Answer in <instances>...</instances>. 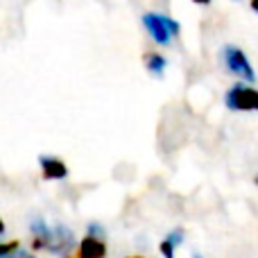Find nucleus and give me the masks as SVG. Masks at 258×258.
<instances>
[{"label":"nucleus","instance_id":"1","mask_svg":"<svg viewBox=\"0 0 258 258\" xmlns=\"http://www.w3.org/2000/svg\"><path fill=\"white\" fill-rule=\"evenodd\" d=\"M143 25L150 32L152 41L159 45H168L172 41V36H179V30H181V25L177 21H172L170 16H165V14H145Z\"/></svg>","mask_w":258,"mask_h":258},{"label":"nucleus","instance_id":"2","mask_svg":"<svg viewBox=\"0 0 258 258\" xmlns=\"http://www.w3.org/2000/svg\"><path fill=\"white\" fill-rule=\"evenodd\" d=\"M220 57H222V63L227 66V71L231 73V75L240 77V80L249 82V84H254V82H256L254 68H251L247 54L242 52L238 45H224L222 52H220Z\"/></svg>","mask_w":258,"mask_h":258},{"label":"nucleus","instance_id":"3","mask_svg":"<svg viewBox=\"0 0 258 258\" xmlns=\"http://www.w3.org/2000/svg\"><path fill=\"white\" fill-rule=\"evenodd\" d=\"M224 104L231 111H258V91L249 84H233L224 93Z\"/></svg>","mask_w":258,"mask_h":258},{"label":"nucleus","instance_id":"4","mask_svg":"<svg viewBox=\"0 0 258 258\" xmlns=\"http://www.w3.org/2000/svg\"><path fill=\"white\" fill-rule=\"evenodd\" d=\"M77 245H80V242H77L71 227H66V224H54L52 236H50V245H48L50 254L59 256V258H68L73 249H77Z\"/></svg>","mask_w":258,"mask_h":258},{"label":"nucleus","instance_id":"5","mask_svg":"<svg viewBox=\"0 0 258 258\" xmlns=\"http://www.w3.org/2000/svg\"><path fill=\"white\" fill-rule=\"evenodd\" d=\"M30 245L34 251H48V245H50V236H52V227L45 222L43 218H34L30 222Z\"/></svg>","mask_w":258,"mask_h":258},{"label":"nucleus","instance_id":"6","mask_svg":"<svg viewBox=\"0 0 258 258\" xmlns=\"http://www.w3.org/2000/svg\"><path fill=\"white\" fill-rule=\"evenodd\" d=\"M107 240L104 238H95L86 233L77 245V256L75 258H107Z\"/></svg>","mask_w":258,"mask_h":258},{"label":"nucleus","instance_id":"7","mask_svg":"<svg viewBox=\"0 0 258 258\" xmlns=\"http://www.w3.org/2000/svg\"><path fill=\"white\" fill-rule=\"evenodd\" d=\"M39 165H41V174H43V179H48V181H61V179L68 177L66 163H63L61 159H57V156L41 154Z\"/></svg>","mask_w":258,"mask_h":258},{"label":"nucleus","instance_id":"8","mask_svg":"<svg viewBox=\"0 0 258 258\" xmlns=\"http://www.w3.org/2000/svg\"><path fill=\"white\" fill-rule=\"evenodd\" d=\"M165 66H168V61H165L163 54H159V52H147L145 54V68H147V73H150V75L163 77Z\"/></svg>","mask_w":258,"mask_h":258},{"label":"nucleus","instance_id":"9","mask_svg":"<svg viewBox=\"0 0 258 258\" xmlns=\"http://www.w3.org/2000/svg\"><path fill=\"white\" fill-rule=\"evenodd\" d=\"M21 251V240H5L0 242V258H14Z\"/></svg>","mask_w":258,"mask_h":258},{"label":"nucleus","instance_id":"10","mask_svg":"<svg viewBox=\"0 0 258 258\" xmlns=\"http://www.w3.org/2000/svg\"><path fill=\"white\" fill-rule=\"evenodd\" d=\"M86 233H89V236H95V238H107V229H104L100 222H89L86 224Z\"/></svg>","mask_w":258,"mask_h":258},{"label":"nucleus","instance_id":"11","mask_svg":"<svg viewBox=\"0 0 258 258\" xmlns=\"http://www.w3.org/2000/svg\"><path fill=\"white\" fill-rule=\"evenodd\" d=\"M174 249H177V247H174L168 238H163V240H161L159 251H161V256H163V258H174Z\"/></svg>","mask_w":258,"mask_h":258},{"label":"nucleus","instance_id":"12","mask_svg":"<svg viewBox=\"0 0 258 258\" xmlns=\"http://www.w3.org/2000/svg\"><path fill=\"white\" fill-rule=\"evenodd\" d=\"M183 236H186V233H183V229H172V231H170L165 238H168V240L172 242L174 247H179L183 242Z\"/></svg>","mask_w":258,"mask_h":258},{"label":"nucleus","instance_id":"13","mask_svg":"<svg viewBox=\"0 0 258 258\" xmlns=\"http://www.w3.org/2000/svg\"><path fill=\"white\" fill-rule=\"evenodd\" d=\"M14 258H36V256L32 254V251H25V249H21V251H18V254L14 256Z\"/></svg>","mask_w":258,"mask_h":258},{"label":"nucleus","instance_id":"14","mask_svg":"<svg viewBox=\"0 0 258 258\" xmlns=\"http://www.w3.org/2000/svg\"><path fill=\"white\" fill-rule=\"evenodd\" d=\"M5 231H7V227H5V222H3V218H0V236H5Z\"/></svg>","mask_w":258,"mask_h":258},{"label":"nucleus","instance_id":"15","mask_svg":"<svg viewBox=\"0 0 258 258\" xmlns=\"http://www.w3.org/2000/svg\"><path fill=\"white\" fill-rule=\"evenodd\" d=\"M251 9H254V12L258 14V0H251Z\"/></svg>","mask_w":258,"mask_h":258},{"label":"nucleus","instance_id":"16","mask_svg":"<svg viewBox=\"0 0 258 258\" xmlns=\"http://www.w3.org/2000/svg\"><path fill=\"white\" fill-rule=\"evenodd\" d=\"M192 3H197V5H209L211 0H192Z\"/></svg>","mask_w":258,"mask_h":258},{"label":"nucleus","instance_id":"17","mask_svg":"<svg viewBox=\"0 0 258 258\" xmlns=\"http://www.w3.org/2000/svg\"><path fill=\"white\" fill-rule=\"evenodd\" d=\"M127 258H145V256H141V254H134V256H127Z\"/></svg>","mask_w":258,"mask_h":258},{"label":"nucleus","instance_id":"18","mask_svg":"<svg viewBox=\"0 0 258 258\" xmlns=\"http://www.w3.org/2000/svg\"><path fill=\"white\" fill-rule=\"evenodd\" d=\"M192 258H202V256L200 254H192Z\"/></svg>","mask_w":258,"mask_h":258},{"label":"nucleus","instance_id":"19","mask_svg":"<svg viewBox=\"0 0 258 258\" xmlns=\"http://www.w3.org/2000/svg\"><path fill=\"white\" fill-rule=\"evenodd\" d=\"M68 258H75V256H68Z\"/></svg>","mask_w":258,"mask_h":258},{"label":"nucleus","instance_id":"20","mask_svg":"<svg viewBox=\"0 0 258 258\" xmlns=\"http://www.w3.org/2000/svg\"><path fill=\"white\" fill-rule=\"evenodd\" d=\"M256 183H258V177H256Z\"/></svg>","mask_w":258,"mask_h":258}]
</instances>
